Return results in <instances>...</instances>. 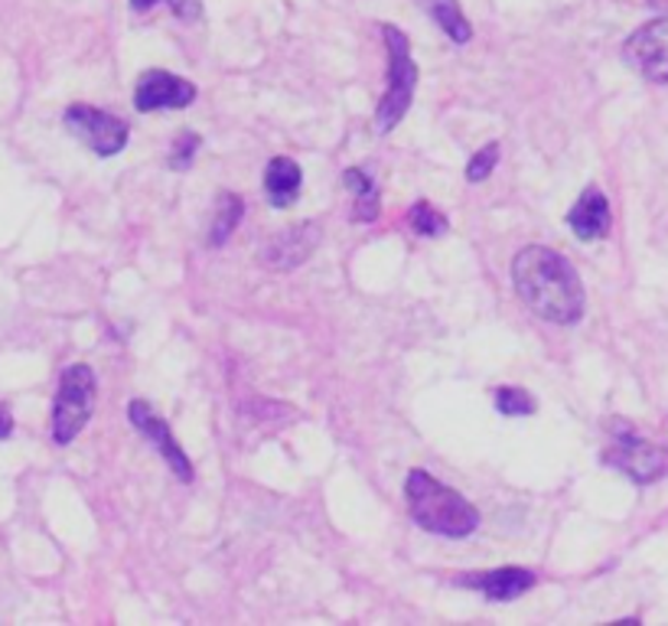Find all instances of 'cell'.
Wrapping results in <instances>:
<instances>
[{"label": "cell", "instance_id": "2", "mask_svg": "<svg viewBox=\"0 0 668 626\" xmlns=\"http://www.w3.org/2000/svg\"><path fill=\"white\" fill-rule=\"evenodd\" d=\"M404 497L414 522L434 535L444 538H467L480 525V512L467 497H460L453 487L434 480L427 470H411L404 480Z\"/></svg>", "mask_w": 668, "mask_h": 626}, {"label": "cell", "instance_id": "10", "mask_svg": "<svg viewBox=\"0 0 668 626\" xmlns=\"http://www.w3.org/2000/svg\"><path fill=\"white\" fill-rule=\"evenodd\" d=\"M460 588H470V591H480L486 601H516L519 594L532 591L534 574L529 568H496V571H473L467 578L457 581Z\"/></svg>", "mask_w": 668, "mask_h": 626}, {"label": "cell", "instance_id": "4", "mask_svg": "<svg viewBox=\"0 0 668 626\" xmlns=\"http://www.w3.org/2000/svg\"><path fill=\"white\" fill-rule=\"evenodd\" d=\"M92 408H95V373L85 363H76L59 378L53 405V441L62 447L72 444L79 431L89 424Z\"/></svg>", "mask_w": 668, "mask_h": 626}, {"label": "cell", "instance_id": "11", "mask_svg": "<svg viewBox=\"0 0 668 626\" xmlns=\"http://www.w3.org/2000/svg\"><path fill=\"white\" fill-rule=\"evenodd\" d=\"M316 242H320V226L303 223V226H293L287 232H277L265 246L262 258H265L267 268H274V271H290V268L307 261V254L316 249Z\"/></svg>", "mask_w": 668, "mask_h": 626}, {"label": "cell", "instance_id": "8", "mask_svg": "<svg viewBox=\"0 0 668 626\" xmlns=\"http://www.w3.org/2000/svg\"><path fill=\"white\" fill-rule=\"evenodd\" d=\"M196 102V86L166 72V69H150L137 79L134 89V109L137 112H173V109H189Z\"/></svg>", "mask_w": 668, "mask_h": 626}, {"label": "cell", "instance_id": "18", "mask_svg": "<svg viewBox=\"0 0 668 626\" xmlns=\"http://www.w3.org/2000/svg\"><path fill=\"white\" fill-rule=\"evenodd\" d=\"M496 408H499V414H506V418H519V414H534L538 401H534L526 388H509V385H503V388H496Z\"/></svg>", "mask_w": 668, "mask_h": 626}, {"label": "cell", "instance_id": "13", "mask_svg": "<svg viewBox=\"0 0 668 626\" xmlns=\"http://www.w3.org/2000/svg\"><path fill=\"white\" fill-rule=\"evenodd\" d=\"M300 183H303V173H300V167L290 157H274L267 163L265 193L267 200H270V206H277V209L290 206L300 196Z\"/></svg>", "mask_w": 668, "mask_h": 626}, {"label": "cell", "instance_id": "17", "mask_svg": "<svg viewBox=\"0 0 668 626\" xmlns=\"http://www.w3.org/2000/svg\"><path fill=\"white\" fill-rule=\"evenodd\" d=\"M407 223H411L414 232L424 236V239H437V236H444V232L450 229L447 216H444L440 209H434L430 203H414L411 213H407Z\"/></svg>", "mask_w": 668, "mask_h": 626}, {"label": "cell", "instance_id": "3", "mask_svg": "<svg viewBox=\"0 0 668 626\" xmlns=\"http://www.w3.org/2000/svg\"><path fill=\"white\" fill-rule=\"evenodd\" d=\"M382 36L389 43V92L382 95L379 102V112H376V127L379 134H389L392 127L399 125L414 99V89H417V66L411 62V43L407 36L401 33L395 23H382Z\"/></svg>", "mask_w": 668, "mask_h": 626}, {"label": "cell", "instance_id": "14", "mask_svg": "<svg viewBox=\"0 0 668 626\" xmlns=\"http://www.w3.org/2000/svg\"><path fill=\"white\" fill-rule=\"evenodd\" d=\"M343 183L353 196V223H376L382 213V196H379V186L372 183V177L359 167H349L343 173Z\"/></svg>", "mask_w": 668, "mask_h": 626}, {"label": "cell", "instance_id": "22", "mask_svg": "<svg viewBox=\"0 0 668 626\" xmlns=\"http://www.w3.org/2000/svg\"><path fill=\"white\" fill-rule=\"evenodd\" d=\"M13 434V418H10V408L0 405V441Z\"/></svg>", "mask_w": 668, "mask_h": 626}, {"label": "cell", "instance_id": "19", "mask_svg": "<svg viewBox=\"0 0 668 626\" xmlns=\"http://www.w3.org/2000/svg\"><path fill=\"white\" fill-rule=\"evenodd\" d=\"M496 163H499V144H486L476 157H470V163H467V180H470V183H483V180L496 170Z\"/></svg>", "mask_w": 668, "mask_h": 626}, {"label": "cell", "instance_id": "12", "mask_svg": "<svg viewBox=\"0 0 668 626\" xmlns=\"http://www.w3.org/2000/svg\"><path fill=\"white\" fill-rule=\"evenodd\" d=\"M567 226L574 229V236H577L580 242L607 239V232H610V226H613L607 196H603L597 186H587V190L580 193V200L574 203V209L567 213Z\"/></svg>", "mask_w": 668, "mask_h": 626}, {"label": "cell", "instance_id": "21", "mask_svg": "<svg viewBox=\"0 0 668 626\" xmlns=\"http://www.w3.org/2000/svg\"><path fill=\"white\" fill-rule=\"evenodd\" d=\"M196 150H199V137H196V134H180V140H176L173 150H170V167H173V170H186V167L193 163Z\"/></svg>", "mask_w": 668, "mask_h": 626}, {"label": "cell", "instance_id": "6", "mask_svg": "<svg viewBox=\"0 0 668 626\" xmlns=\"http://www.w3.org/2000/svg\"><path fill=\"white\" fill-rule=\"evenodd\" d=\"M62 122H66V127H69L89 150H95L99 157H115V153H122L125 144H128V125H125L122 118L108 115V112L92 109V105H82V102H79V105H69L66 115H62Z\"/></svg>", "mask_w": 668, "mask_h": 626}, {"label": "cell", "instance_id": "7", "mask_svg": "<svg viewBox=\"0 0 668 626\" xmlns=\"http://www.w3.org/2000/svg\"><path fill=\"white\" fill-rule=\"evenodd\" d=\"M623 59L649 82H668V16L640 26L623 43Z\"/></svg>", "mask_w": 668, "mask_h": 626}, {"label": "cell", "instance_id": "1", "mask_svg": "<svg viewBox=\"0 0 668 626\" xmlns=\"http://www.w3.org/2000/svg\"><path fill=\"white\" fill-rule=\"evenodd\" d=\"M512 284L534 317L571 327L584 317V284L571 261L554 249L529 246L512 261Z\"/></svg>", "mask_w": 668, "mask_h": 626}, {"label": "cell", "instance_id": "5", "mask_svg": "<svg viewBox=\"0 0 668 626\" xmlns=\"http://www.w3.org/2000/svg\"><path fill=\"white\" fill-rule=\"evenodd\" d=\"M617 434H620L617 444L610 451H603V464L607 467H617L620 474H626L640 487L668 477V447L633 437L630 428H617Z\"/></svg>", "mask_w": 668, "mask_h": 626}, {"label": "cell", "instance_id": "16", "mask_svg": "<svg viewBox=\"0 0 668 626\" xmlns=\"http://www.w3.org/2000/svg\"><path fill=\"white\" fill-rule=\"evenodd\" d=\"M242 213H245V203H242L239 193H219V200H216V223L209 229V246L212 249L229 242V236L242 223Z\"/></svg>", "mask_w": 668, "mask_h": 626}, {"label": "cell", "instance_id": "20", "mask_svg": "<svg viewBox=\"0 0 668 626\" xmlns=\"http://www.w3.org/2000/svg\"><path fill=\"white\" fill-rule=\"evenodd\" d=\"M157 3H166L176 16H183V20H199V13H203V3L199 0H131L134 10H150V7H157Z\"/></svg>", "mask_w": 668, "mask_h": 626}, {"label": "cell", "instance_id": "15", "mask_svg": "<svg viewBox=\"0 0 668 626\" xmlns=\"http://www.w3.org/2000/svg\"><path fill=\"white\" fill-rule=\"evenodd\" d=\"M417 3L430 13V20H434L453 43H470L473 26H470V20L463 16V10H460L457 0H417Z\"/></svg>", "mask_w": 668, "mask_h": 626}, {"label": "cell", "instance_id": "9", "mask_svg": "<svg viewBox=\"0 0 668 626\" xmlns=\"http://www.w3.org/2000/svg\"><path fill=\"white\" fill-rule=\"evenodd\" d=\"M128 418H131V424L163 454V460L170 464V470L183 480V483H189L193 480V464H189V457L183 454V447L176 444V437L170 434V428H166V421L147 405V401H131V408H128Z\"/></svg>", "mask_w": 668, "mask_h": 626}, {"label": "cell", "instance_id": "23", "mask_svg": "<svg viewBox=\"0 0 668 626\" xmlns=\"http://www.w3.org/2000/svg\"><path fill=\"white\" fill-rule=\"evenodd\" d=\"M649 3H653L656 10H668V0H649Z\"/></svg>", "mask_w": 668, "mask_h": 626}]
</instances>
